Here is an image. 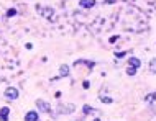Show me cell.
Segmentation results:
<instances>
[{
  "label": "cell",
  "mask_w": 156,
  "mask_h": 121,
  "mask_svg": "<svg viewBox=\"0 0 156 121\" xmlns=\"http://www.w3.org/2000/svg\"><path fill=\"white\" fill-rule=\"evenodd\" d=\"M59 111H61V113H62V111H66V113H71V111H74V105H71V103H69V105H59Z\"/></svg>",
  "instance_id": "10"
},
{
  "label": "cell",
  "mask_w": 156,
  "mask_h": 121,
  "mask_svg": "<svg viewBox=\"0 0 156 121\" xmlns=\"http://www.w3.org/2000/svg\"><path fill=\"white\" fill-rule=\"evenodd\" d=\"M73 66H76V67H77V66H87L89 69H94L95 67V62L94 61H86V59H77Z\"/></svg>",
  "instance_id": "4"
},
{
  "label": "cell",
  "mask_w": 156,
  "mask_h": 121,
  "mask_svg": "<svg viewBox=\"0 0 156 121\" xmlns=\"http://www.w3.org/2000/svg\"><path fill=\"white\" fill-rule=\"evenodd\" d=\"M136 70H138V69H135V67H132V66H128V67H126V76L133 77L135 74H136Z\"/></svg>",
  "instance_id": "12"
},
{
  "label": "cell",
  "mask_w": 156,
  "mask_h": 121,
  "mask_svg": "<svg viewBox=\"0 0 156 121\" xmlns=\"http://www.w3.org/2000/svg\"><path fill=\"white\" fill-rule=\"evenodd\" d=\"M94 121H100V119H99V118H95V119H94Z\"/></svg>",
  "instance_id": "21"
},
{
  "label": "cell",
  "mask_w": 156,
  "mask_h": 121,
  "mask_svg": "<svg viewBox=\"0 0 156 121\" xmlns=\"http://www.w3.org/2000/svg\"><path fill=\"white\" fill-rule=\"evenodd\" d=\"M13 15H16V10H15V8H12V10L7 12V16H13Z\"/></svg>",
  "instance_id": "16"
},
{
  "label": "cell",
  "mask_w": 156,
  "mask_h": 121,
  "mask_svg": "<svg viewBox=\"0 0 156 121\" xmlns=\"http://www.w3.org/2000/svg\"><path fill=\"white\" fill-rule=\"evenodd\" d=\"M8 116H10V108L2 106L0 108V121H8Z\"/></svg>",
  "instance_id": "6"
},
{
  "label": "cell",
  "mask_w": 156,
  "mask_h": 121,
  "mask_svg": "<svg viewBox=\"0 0 156 121\" xmlns=\"http://www.w3.org/2000/svg\"><path fill=\"white\" fill-rule=\"evenodd\" d=\"M125 54H126V52H123V51H120V52H119V51H115V57H119V59H122V57H123Z\"/></svg>",
  "instance_id": "15"
},
{
  "label": "cell",
  "mask_w": 156,
  "mask_h": 121,
  "mask_svg": "<svg viewBox=\"0 0 156 121\" xmlns=\"http://www.w3.org/2000/svg\"><path fill=\"white\" fill-rule=\"evenodd\" d=\"M117 39H119V36H112V38H110V43H115Z\"/></svg>",
  "instance_id": "18"
},
{
  "label": "cell",
  "mask_w": 156,
  "mask_h": 121,
  "mask_svg": "<svg viewBox=\"0 0 156 121\" xmlns=\"http://www.w3.org/2000/svg\"><path fill=\"white\" fill-rule=\"evenodd\" d=\"M82 113L84 115H92V113H99V111H97L95 108H92L90 105H84L82 106Z\"/></svg>",
  "instance_id": "9"
},
{
  "label": "cell",
  "mask_w": 156,
  "mask_h": 121,
  "mask_svg": "<svg viewBox=\"0 0 156 121\" xmlns=\"http://www.w3.org/2000/svg\"><path fill=\"white\" fill-rule=\"evenodd\" d=\"M71 74V67L67 64H61L59 66V77H69Z\"/></svg>",
  "instance_id": "7"
},
{
  "label": "cell",
  "mask_w": 156,
  "mask_h": 121,
  "mask_svg": "<svg viewBox=\"0 0 156 121\" xmlns=\"http://www.w3.org/2000/svg\"><path fill=\"white\" fill-rule=\"evenodd\" d=\"M3 95H5V98L8 102H15V100H18V97H20V92L16 87H7Z\"/></svg>",
  "instance_id": "1"
},
{
  "label": "cell",
  "mask_w": 156,
  "mask_h": 121,
  "mask_svg": "<svg viewBox=\"0 0 156 121\" xmlns=\"http://www.w3.org/2000/svg\"><path fill=\"white\" fill-rule=\"evenodd\" d=\"M100 102H102V103H112L113 100L110 97H100Z\"/></svg>",
  "instance_id": "13"
},
{
  "label": "cell",
  "mask_w": 156,
  "mask_h": 121,
  "mask_svg": "<svg viewBox=\"0 0 156 121\" xmlns=\"http://www.w3.org/2000/svg\"><path fill=\"white\" fill-rule=\"evenodd\" d=\"M35 105H36L38 110H40V113H48V115H53V108H51V105H49V103H46L44 100H36V102H35Z\"/></svg>",
  "instance_id": "2"
},
{
  "label": "cell",
  "mask_w": 156,
  "mask_h": 121,
  "mask_svg": "<svg viewBox=\"0 0 156 121\" xmlns=\"http://www.w3.org/2000/svg\"><path fill=\"white\" fill-rule=\"evenodd\" d=\"M153 102H156V92H153Z\"/></svg>",
  "instance_id": "20"
},
{
  "label": "cell",
  "mask_w": 156,
  "mask_h": 121,
  "mask_svg": "<svg viewBox=\"0 0 156 121\" xmlns=\"http://www.w3.org/2000/svg\"><path fill=\"white\" fill-rule=\"evenodd\" d=\"M82 87H84V89H86V90L89 89V87H90V83H89V80H84V82H82Z\"/></svg>",
  "instance_id": "17"
},
{
  "label": "cell",
  "mask_w": 156,
  "mask_h": 121,
  "mask_svg": "<svg viewBox=\"0 0 156 121\" xmlns=\"http://www.w3.org/2000/svg\"><path fill=\"white\" fill-rule=\"evenodd\" d=\"M145 102H146V103H153V93H148V95H146V97H145Z\"/></svg>",
  "instance_id": "14"
},
{
  "label": "cell",
  "mask_w": 156,
  "mask_h": 121,
  "mask_svg": "<svg viewBox=\"0 0 156 121\" xmlns=\"http://www.w3.org/2000/svg\"><path fill=\"white\" fill-rule=\"evenodd\" d=\"M95 0H79V7L81 8H87V10H89V8H94L95 7Z\"/></svg>",
  "instance_id": "5"
},
{
  "label": "cell",
  "mask_w": 156,
  "mask_h": 121,
  "mask_svg": "<svg viewBox=\"0 0 156 121\" xmlns=\"http://www.w3.org/2000/svg\"><path fill=\"white\" fill-rule=\"evenodd\" d=\"M150 72L156 74V57H153V59L150 61Z\"/></svg>",
  "instance_id": "11"
},
{
  "label": "cell",
  "mask_w": 156,
  "mask_h": 121,
  "mask_svg": "<svg viewBox=\"0 0 156 121\" xmlns=\"http://www.w3.org/2000/svg\"><path fill=\"white\" fill-rule=\"evenodd\" d=\"M115 0H104V3H113Z\"/></svg>",
  "instance_id": "19"
},
{
  "label": "cell",
  "mask_w": 156,
  "mask_h": 121,
  "mask_svg": "<svg viewBox=\"0 0 156 121\" xmlns=\"http://www.w3.org/2000/svg\"><path fill=\"white\" fill-rule=\"evenodd\" d=\"M25 121H40V113L35 111V110L27 111V115H25Z\"/></svg>",
  "instance_id": "3"
},
{
  "label": "cell",
  "mask_w": 156,
  "mask_h": 121,
  "mask_svg": "<svg viewBox=\"0 0 156 121\" xmlns=\"http://www.w3.org/2000/svg\"><path fill=\"white\" fill-rule=\"evenodd\" d=\"M128 66H132V67H135V69H140V67H141V61L138 59V57L132 56V57L128 59Z\"/></svg>",
  "instance_id": "8"
}]
</instances>
